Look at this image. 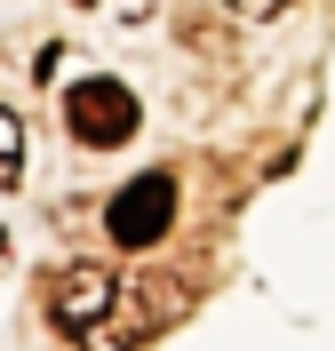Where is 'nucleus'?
Segmentation results:
<instances>
[{
	"mask_svg": "<svg viewBox=\"0 0 335 351\" xmlns=\"http://www.w3.org/2000/svg\"><path fill=\"white\" fill-rule=\"evenodd\" d=\"M168 223H176V176H168V168H144L136 184H120L112 208H104L112 247H128V256L160 247V240H168Z\"/></svg>",
	"mask_w": 335,
	"mask_h": 351,
	"instance_id": "f257e3e1",
	"label": "nucleus"
},
{
	"mask_svg": "<svg viewBox=\"0 0 335 351\" xmlns=\"http://www.w3.org/2000/svg\"><path fill=\"white\" fill-rule=\"evenodd\" d=\"M136 96H128V80H72L64 88V128H72V144H88V152H112V144H128L136 136Z\"/></svg>",
	"mask_w": 335,
	"mask_h": 351,
	"instance_id": "f03ea898",
	"label": "nucleus"
},
{
	"mask_svg": "<svg viewBox=\"0 0 335 351\" xmlns=\"http://www.w3.org/2000/svg\"><path fill=\"white\" fill-rule=\"evenodd\" d=\"M120 271H104V263H64V271H48V319H56V328L64 335H96L112 319V304H120Z\"/></svg>",
	"mask_w": 335,
	"mask_h": 351,
	"instance_id": "7ed1b4c3",
	"label": "nucleus"
},
{
	"mask_svg": "<svg viewBox=\"0 0 335 351\" xmlns=\"http://www.w3.org/2000/svg\"><path fill=\"white\" fill-rule=\"evenodd\" d=\"M16 176H24V120L0 104V192H8Z\"/></svg>",
	"mask_w": 335,
	"mask_h": 351,
	"instance_id": "20e7f679",
	"label": "nucleus"
},
{
	"mask_svg": "<svg viewBox=\"0 0 335 351\" xmlns=\"http://www.w3.org/2000/svg\"><path fill=\"white\" fill-rule=\"evenodd\" d=\"M232 8H240L247 24H264V16H280V8H288V0H232Z\"/></svg>",
	"mask_w": 335,
	"mask_h": 351,
	"instance_id": "39448f33",
	"label": "nucleus"
},
{
	"mask_svg": "<svg viewBox=\"0 0 335 351\" xmlns=\"http://www.w3.org/2000/svg\"><path fill=\"white\" fill-rule=\"evenodd\" d=\"M80 8H88V0H80Z\"/></svg>",
	"mask_w": 335,
	"mask_h": 351,
	"instance_id": "423d86ee",
	"label": "nucleus"
}]
</instances>
